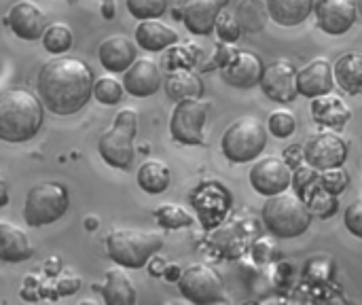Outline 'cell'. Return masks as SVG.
I'll return each mask as SVG.
<instances>
[{
    "mask_svg": "<svg viewBox=\"0 0 362 305\" xmlns=\"http://www.w3.org/2000/svg\"><path fill=\"white\" fill-rule=\"evenodd\" d=\"M93 72L81 57L59 55L45 62L36 74V91L55 115H76L93 96Z\"/></svg>",
    "mask_w": 362,
    "mask_h": 305,
    "instance_id": "1",
    "label": "cell"
},
{
    "mask_svg": "<svg viewBox=\"0 0 362 305\" xmlns=\"http://www.w3.org/2000/svg\"><path fill=\"white\" fill-rule=\"evenodd\" d=\"M42 98L25 87H6L0 93V138L25 142L38 134L45 121Z\"/></svg>",
    "mask_w": 362,
    "mask_h": 305,
    "instance_id": "2",
    "label": "cell"
},
{
    "mask_svg": "<svg viewBox=\"0 0 362 305\" xmlns=\"http://www.w3.org/2000/svg\"><path fill=\"white\" fill-rule=\"evenodd\" d=\"M263 221L272 236L280 240L299 238L310 229L312 210L308 202L293 191L272 195L263 206Z\"/></svg>",
    "mask_w": 362,
    "mask_h": 305,
    "instance_id": "3",
    "label": "cell"
},
{
    "mask_svg": "<svg viewBox=\"0 0 362 305\" xmlns=\"http://www.w3.org/2000/svg\"><path fill=\"white\" fill-rule=\"evenodd\" d=\"M163 246V236L140 229H112L106 236L108 257L129 270L144 267Z\"/></svg>",
    "mask_w": 362,
    "mask_h": 305,
    "instance_id": "4",
    "label": "cell"
},
{
    "mask_svg": "<svg viewBox=\"0 0 362 305\" xmlns=\"http://www.w3.org/2000/svg\"><path fill=\"white\" fill-rule=\"evenodd\" d=\"M138 134V113L132 108H123L117 113L112 125L102 132L98 140V153L102 159L117 168V170H129L134 166V138Z\"/></svg>",
    "mask_w": 362,
    "mask_h": 305,
    "instance_id": "5",
    "label": "cell"
},
{
    "mask_svg": "<svg viewBox=\"0 0 362 305\" xmlns=\"http://www.w3.org/2000/svg\"><path fill=\"white\" fill-rule=\"evenodd\" d=\"M70 208V193L57 180H45L34 185L23 204V221L30 227H45L59 221Z\"/></svg>",
    "mask_w": 362,
    "mask_h": 305,
    "instance_id": "6",
    "label": "cell"
},
{
    "mask_svg": "<svg viewBox=\"0 0 362 305\" xmlns=\"http://www.w3.org/2000/svg\"><path fill=\"white\" fill-rule=\"evenodd\" d=\"M267 144V132L255 117H242L233 121L221 140L225 157L233 163L255 161Z\"/></svg>",
    "mask_w": 362,
    "mask_h": 305,
    "instance_id": "7",
    "label": "cell"
},
{
    "mask_svg": "<svg viewBox=\"0 0 362 305\" xmlns=\"http://www.w3.org/2000/svg\"><path fill=\"white\" fill-rule=\"evenodd\" d=\"M176 284H178L180 295L191 304H218L225 299L223 297V293H225L223 276L206 263H193V265L185 267L182 276Z\"/></svg>",
    "mask_w": 362,
    "mask_h": 305,
    "instance_id": "8",
    "label": "cell"
},
{
    "mask_svg": "<svg viewBox=\"0 0 362 305\" xmlns=\"http://www.w3.org/2000/svg\"><path fill=\"white\" fill-rule=\"evenodd\" d=\"M208 119V106L202 98H187L176 102L172 119H170V134L180 144H204V127Z\"/></svg>",
    "mask_w": 362,
    "mask_h": 305,
    "instance_id": "9",
    "label": "cell"
},
{
    "mask_svg": "<svg viewBox=\"0 0 362 305\" xmlns=\"http://www.w3.org/2000/svg\"><path fill=\"white\" fill-rule=\"evenodd\" d=\"M293 176L295 170L291 168V163L278 155L263 157L250 168V185L257 193L265 197L288 191V187H293Z\"/></svg>",
    "mask_w": 362,
    "mask_h": 305,
    "instance_id": "10",
    "label": "cell"
},
{
    "mask_svg": "<svg viewBox=\"0 0 362 305\" xmlns=\"http://www.w3.org/2000/svg\"><path fill=\"white\" fill-rule=\"evenodd\" d=\"M259 85H261L263 93L278 104L295 102V98L301 96L299 93V70L288 59H276V62L267 64Z\"/></svg>",
    "mask_w": 362,
    "mask_h": 305,
    "instance_id": "11",
    "label": "cell"
},
{
    "mask_svg": "<svg viewBox=\"0 0 362 305\" xmlns=\"http://www.w3.org/2000/svg\"><path fill=\"white\" fill-rule=\"evenodd\" d=\"M189 202L197 210V214L202 219V225L206 229H212L225 219V214L229 210V204H231V195L218 183H202L199 187H195L191 191Z\"/></svg>",
    "mask_w": 362,
    "mask_h": 305,
    "instance_id": "12",
    "label": "cell"
},
{
    "mask_svg": "<svg viewBox=\"0 0 362 305\" xmlns=\"http://www.w3.org/2000/svg\"><path fill=\"white\" fill-rule=\"evenodd\" d=\"M305 159L320 172L339 168L348 159V142L337 132H318L305 144Z\"/></svg>",
    "mask_w": 362,
    "mask_h": 305,
    "instance_id": "13",
    "label": "cell"
},
{
    "mask_svg": "<svg viewBox=\"0 0 362 305\" xmlns=\"http://www.w3.org/2000/svg\"><path fill=\"white\" fill-rule=\"evenodd\" d=\"M231 0H178V15L187 30L195 36H210L216 28L221 11L229 6Z\"/></svg>",
    "mask_w": 362,
    "mask_h": 305,
    "instance_id": "14",
    "label": "cell"
},
{
    "mask_svg": "<svg viewBox=\"0 0 362 305\" xmlns=\"http://www.w3.org/2000/svg\"><path fill=\"white\" fill-rule=\"evenodd\" d=\"M358 13L361 11L356 0H316L314 4L318 28L331 36L346 34L356 23Z\"/></svg>",
    "mask_w": 362,
    "mask_h": 305,
    "instance_id": "15",
    "label": "cell"
},
{
    "mask_svg": "<svg viewBox=\"0 0 362 305\" xmlns=\"http://www.w3.org/2000/svg\"><path fill=\"white\" fill-rule=\"evenodd\" d=\"M6 23L13 34L23 40H38L47 30L45 11L32 0H19L17 4H13L6 15Z\"/></svg>",
    "mask_w": 362,
    "mask_h": 305,
    "instance_id": "16",
    "label": "cell"
},
{
    "mask_svg": "<svg viewBox=\"0 0 362 305\" xmlns=\"http://www.w3.org/2000/svg\"><path fill=\"white\" fill-rule=\"evenodd\" d=\"M263 59L252 51H235L231 62L223 68L221 76L227 85L238 89H250L261 83L263 76Z\"/></svg>",
    "mask_w": 362,
    "mask_h": 305,
    "instance_id": "17",
    "label": "cell"
},
{
    "mask_svg": "<svg viewBox=\"0 0 362 305\" xmlns=\"http://www.w3.org/2000/svg\"><path fill=\"white\" fill-rule=\"evenodd\" d=\"M125 91L136 98H148L159 91L163 85L161 68L151 57H138L125 72H123Z\"/></svg>",
    "mask_w": 362,
    "mask_h": 305,
    "instance_id": "18",
    "label": "cell"
},
{
    "mask_svg": "<svg viewBox=\"0 0 362 305\" xmlns=\"http://www.w3.org/2000/svg\"><path fill=\"white\" fill-rule=\"evenodd\" d=\"M335 83V66L327 57H316L299 70V93L305 98L314 100L327 96L333 91Z\"/></svg>",
    "mask_w": 362,
    "mask_h": 305,
    "instance_id": "19",
    "label": "cell"
},
{
    "mask_svg": "<svg viewBox=\"0 0 362 305\" xmlns=\"http://www.w3.org/2000/svg\"><path fill=\"white\" fill-rule=\"evenodd\" d=\"M136 45L138 42H134L123 34H112L104 38L98 47V57L102 68H106L108 72H125L138 59Z\"/></svg>",
    "mask_w": 362,
    "mask_h": 305,
    "instance_id": "20",
    "label": "cell"
},
{
    "mask_svg": "<svg viewBox=\"0 0 362 305\" xmlns=\"http://www.w3.org/2000/svg\"><path fill=\"white\" fill-rule=\"evenodd\" d=\"M95 291L102 293V299L106 305H132L136 304V287L132 278L119 267H112L104 276L102 287H93Z\"/></svg>",
    "mask_w": 362,
    "mask_h": 305,
    "instance_id": "21",
    "label": "cell"
},
{
    "mask_svg": "<svg viewBox=\"0 0 362 305\" xmlns=\"http://www.w3.org/2000/svg\"><path fill=\"white\" fill-rule=\"evenodd\" d=\"M312 117L318 125L341 130L350 121L352 110L346 106V102L339 96L327 93V96H318L312 100Z\"/></svg>",
    "mask_w": 362,
    "mask_h": 305,
    "instance_id": "22",
    "label": "cell"
},
{
    "mask_svg": "<svg viewBox=\"0 0 362 305\" xmlns=\"http://www.w3.org/2000/svg\"><path fill=\"white\" fill-rule=\"evenodd\" d=\"M34 255V248L28 242L23 229L8 221H0V259L4 263H19L28 261Z\"/></svg>",
    "mask_w": 362,
    "mask_h": 305,
    "instance_id": "23",
    "label": "cell"
},
{
    "mask_svg": "<svg viewBox=\"0 0 362 305\" xmlns=\"http://www.w3.org/2000/svg\"><path fill=\"white\" fill-rule=\"evenodd\" d=\"M136 42L144 51H163L178 42V34L159 19H142L136 25Z\"/></svg>",
    "mask_w": 362,
    "mask_h": 305,
    "instance_id": "24",
    "label": "cell"
},
{
    "mask_svg": "<svg viewBox=\"0 0 362 305\" xmlns=\"http://www.w3.org/2000/svg\"><path fill=\"white\" fill-rule=\"evenodd\" d=\"M165 93L170 100L180 102L187 98H202L204 96V83L199 74H195L191 68H178L170 70L165 81H163Z\"/></svg>",
    "mask_w": 362,
    "mask_h": 305,
    "instance_id": "25",
    "label": "cell"
},
{
    "mask_svg": "<svg viewBox=\"0 0 362 305\" xmlns=\"http://www.w3.org/2000/svg\"><path fill=\"white\" fill-rule=\"evenodd\" d=\"M316 0H267L269 15L280 25H299L314 11Z\"/></svg>",
    "mask_w": 362,
    "mask_h": 305,
    "instance_id": "26",
    "label": "cell"
},
{
    "mask_svg": "<svg viewBox=\"0 0 362 305\" xmlns=\"http://www.w3.org/2000/svg\"><path fill=\"white\" fill-rule=\"evenodd\" d=\"M335 81L337 85L350 93H362V53H346L335 64Z\"/></svg>",
    "mask_w": 362,
    "mask_h": 305,
    "instance_id": "27",
    "label": "cell"
},
{
    "mask_svg": "<svg viewBox=\"0 0 362 305\" xmlns=\"http://www.w3.org/2000/svg\"><path fill=\"white\" fill-rule=\"evenodd\" d=\"M170 180H172L170 168L161 159H148L138 168V185L142 191L151 195L163 193L170 187Z\"/></svg>",
    "mask_w": 362,
    "mask_h": 305,
    "instance_id": "28",
    "label": "cell"
},
{
    "mask_svg": "<svg viewBox=\"0 0 362 305\" xmlns=\"http://www.w3.org/2000/svg\"><path fill=\"white\" fill-rule=\"evenodd\" d=\"M235 17L242 25V30L252 34V32H261L272 15L267 8V0H242L238 4Z\"/></svg>",
    "mask_w": 362,
    "mask_h": 305,
    "instance_id": "29",
    "label": "cell"
},
{
    "mask_svg": "<svg viewBox=\"0 0 362 305\" xmlns=\"http://www.w3.org/2000/svg\"><path fill=\"white\" fill-rule=\"evenodd\" d=\"M335 197H337V195L329 193V191L320 185V180L303 195V200L308 202V206H310V210H312V217H322V219L331 217V214L337 210V200H335Z\"/></svg>",
    "mask_w": 362,
    "mask_h": 305,
    "instance_id": "30",
    "label": "cell"
},
{
    "mask_svg": "<svg viewBox=\"0 0 362 305\" xmlns=\"http://www.w3.org/2000/svg\"><path fill=\"white\" fill-rule=\"evenodd\" d=\"M72 30L66 25V23H51L47 25L45 34H42V45L49 53H55V55H62L66 53L70 47H72Z\"/></svg>",
    "mask_w": 362,
    "mask_h": 305,
    "instance_id": "31",
    "label": "cell"
},
{
    "mask_svg": "<svg viewBox=\"0 0 362 305\" xmlns=\"http://www.w3.org/2000/svg\"><path fill=\"white\" fill-rule=\"evenodd\" d=\"M197 59H199V47L191 42H182V45L176 42L165 53L163 64L168 66V70H178V68H193Z\"/></svg>",
    "mask_w": 362,
    "mask_h": 305,
    "instance_id": "32",
    "label": "cell"
},
{
    "mask_svg": "<svg viewBox=\"0 0 362 305\" xmlns=\"http://www.w3.org/2000/svg\"><path fill=\"white\" fill-rule=\"evenodd\" d=\"M153 214L157 223L165 229H182L193 223V217L182 206H176V204H161L159 208H155Z\"/></svg>",
    "mask_w": 362,
    "mask_h": 305,
    "instance_id": "33",
    "label": "cell"
},
{
    "mask_svg": "<svg viewBox=\"0 0 362 305\" xmlns=\"http://www.w3.org/2000/svg\"><path fill=\"white\" fill-rule=\"evenodd\" d=\"M123 91H125L123 81L119 83V81L112 79V76H102V79H98L95 85H93V98H95L100 104H104V106H115V104H119L121 98H123Z\"/></svg>",
    "mask_w": 362,
    "mask_h": 305,
    "instance_id": "34",
    "label": "cell"
},
{
    "mask_svg": "<svg viewBox=\"0 0 362 305\" xmlns=\"http://www.w3.org/2000/svg\"><path fill=\"white\" fill-rule=\"evenodd\" d=\"M125 6L136 19H157L168 11V0H125Z\"/></svg>",
    "mask_w": 362,
    "mask_h": 305,
    "instance_id": "35",
    "label": "cell"
},
{
    "mask_svg": "<svg viewBox=\"0 0 362 305\" xmlns=\"http://www.w3.org/2000/svg\"><path fill=\"white\" fill-rule=\"evenodd\" d=\"M267 125H269L272 136H276V138H288L297 130V117L291 110H274L267 117Z\"/></svg>",
    "mask_w": 362,
    "mask_h": 305,
    "instance_id": "36",
    "label": "cell"
},
{
    "mask_svg": "<svg viewBox=\"0 0 362 305\" xmlns=\"http://www.w3.org/2000/svg\"><path fill=\"white\" fill-rule=\"evenodd\" d=\"M214 32H216L218 40H223V42H235V40H240V36H242L244 30H242V25H240V21H238L235 15H231L229 11H221V15L216 19Z\"/></svg>",
    "mask_w": 362,
    "mask_h": 305,
    "instance_id": "37",
    "label": "cell"
},
{
    "mask_svg": "<svg viewBox=\"0 0 362 305\" xmlns=\"http://www.w3.org/2000/svg\"><path fill=\"white\" fill-rule=\"evenodd\" d=\"M320 185L333 193V195H341L346 191V187L350 185V174L339 166V168H331V170H325L320 172Z\"/></svg>",
    "mask_w": 362,
    "mask_h": 305,
    "instance_id": "38",
    "label": "cell"
},
{
    "mask_svg": "<svg viewBox=\"0 0 362 305\" xmlns=\"http://www.w3.org/2000/svg\"><path fill=\"white\" fill-rule=\"evenodd\" d=\"M305 276L310 280H316V282H325L333 276V261L327 259V257H312L305 267H303Z\"/></svg>",
    "mask_w": 362,
    "mask_h": 305,
    "instance_id": "39",
    "label": "cell"
},
{
    "mask_svg": "<svg viewBox=\"0 0 362 305\" xmlns=\"http://www.w3.org/2000/svg\"><path fill=\"white\" fill-rule=\"evenodd\" d=\"M344 223H346V229H348L352 236H356V238H361L362 240V197L361 200H356V202H352V204L346 208Z\"/></svg>",
    "mask_w": 362,
    "mask_h": 305,
    "instance_id": "40",
    "label": "cell"
},
{
    "mask_svg": "<svg viewBox=\"0 0 362 305\" xmlns=\"http://www.w3.org/2000/svg\"><path fill=\"white\" fill-rule=\"evenodd\" d=\"M233 49L229 47V42H218L216 47H214V53H212V59L208 62V66L204 68V70H214V68H225L229 62H231V57H233Z\"/></svg>",
    "mask_w": 362,
    "mask_h": 305,
    "instance_id": "41",
    "label": "cell"
},
{
    "mask_svg": "<svg viewBox=\"0 0 362 305\" xmlns=\"http://www.w3.org/2000/svg\"><path fill=\"white\" fill-rule=\"evenodd\" d=\"M276 238V236H274ZM274 238H259L252 246V257L255 261L259 263H269L274 259V253H276V242Z\"/></svg>",
    "mask_w": 362,
    "mask_h": 305,
    "instance_id": "42",
    "label": "cell"
},
{
    "mask_svg": "<svg viewBox=\"0 0 362 305\" xmlns=\"http://www.w3.org/2000/svg\"><path fill=\"white\" fill-rule=\"evenodd\" d=\"M81 289V278L74 276V274H68V276H62L55 284V291L59 293V297H66V295H74L76 291Z\"/></svg>",
    "mask_w": 362,
    "mask_h": 305,
    "instance_id": "43",
    "label": "cell"
},
{
    "mask_svg": "<svg viewBox=\"0 0 362 305\" xmlns=\"http://www.w3.org/2000/svg\"><path fill=\"white\" fill-rule=\"evenodd\" d=\"M284 159L291 163V168L295 170V168H299V166H303L308 159H305V146H301V144H293V146H288V149H284Z\"/></svg>",
    "mask_w": 362,
    "mask_h": 305,
    "instance_id": "44",
    "label": "cell"
},
{
    "mask_svg": "<svg viewBox=\"0 0 362 305\" xmlns=\"http://www.w3.org/2000/svg\"><path fill=\"white\" fill-rule=\"evenodd\" d=\"M165 267H168V265H165L157 255H155V257H153V261H151V265H148V274H151V276H163Z\"/></svg>",
    "mask_w": 362,
    "mask_h": 305,
    "instance_id": "45",
    "label": "cell"
},
{
    "mask_svg": "<svg viewBox=\"0 0 362 305\" xmlns=\"http://www.w3.org/2000/svg\"><path fill=\"white\" fill-rule=\"evenodd\" d=\"M163 276H165V280H170V282H178L180 280V276H182V270L178 267V265H170V267H165V272H163Z\"/></svg>",
    "mask_w": 362,
    "mask_h": 305,
    "instance_id": "46",
    "label": "cell"
},
{
    "mask_svg": "<svg viewBox=\"0 0 362 305\" xmlns=\"http://www.w3.org/2000/svg\"><path fill=\"white\" fill-rule=\"evenodd\" d=\"M102 15H104V19H112L115 17L112 0H102Z\"/></svg>",
    "mask_w": 362,
    "mask_h": 305,
    "instance_id": "47",
    "label": "cell"
},
{
    "mask_svg": "<svg viewBox=\"0 0 362 305\" xmlns=\"http://www.w3.org/2000/svg\"><path fill=\"white\" fill-rule=\"evenodd\" d=\"M45 270H47L49 276H57L59 274V259H49L45 263Z\"/></svg>",
    "mask_w": 362,
    "mask_h": 305,
    "instance_id": "48",
    "label": "cell"
},
{
    "mask_svg": "<svg viewBox=\"0 0 362 305\" xmlns=\"http://www.w3.org/2000/svg\"><path fill=\"white\" fill-rule=\"evenodd\" d=\"M21 297H23V299H28V301H36V299H38L36 291H34V289H30V287H23V291H21Z\"/></svg>",
    "mask_w": 362,
    "mask_h": 305,
    "instance_id": "49",
    "label": "cell"
},
{
    "mask_svg": "<svg viewBox=\"0 0 362 305\" xmlns=\"http://www.w3.org/2000/svg\"><path fill=\"white\" fill-rule=\"evenodd\" d=\"M0 187H2V202H0V206H6V204H8V189H6V183L2 180Z\"/></svg>",
    "mask_w": 362,
    "mask_h": 305,
    "instance_id": "50",
    "label": "cell"
},
{
    "mask_svg": "<svg viewBox=\"0 0 362 305\" xmlns=\"http://www.w3.org/2000/svg\"><path fill=\"white\" fill-rule=\"evenodd\" d=\"M23 284L30 287V289H36V287H38V280H36V276H25Z\"/></svg>",
    "mask_w": 362,
    "mask_h": 305,
    "instance_id": "51",
    "label": "cell"
},
{
    "mask_svg": "<svg viewBox=\"0 0 362 305\" xmlns=\"http://www.w3.org/2000/svg\"><path fill=\"white\" fill-rule=\"evenodd\" d=\"M95 225H98V223H95V219H93V217H89V219H87V227H89V229H95Z\"/></svg>",
    "mask_w": 362,
    "mask_h": 305,
    "instance_id": "52",
    "label": "cell"
},
{
    "mask_svg": "<svg viewBox=\"0 0 362 305\" xmlns=\"http://www.w3.org/2000/svg\"><path fill=\"white\" fill-rule=\"evenodd\" d=\"M358 11H361V15H362V0H358Z\"/></svg>",
    "mask_w": 362,
    "mask_h": 305,
    "instance_id": "53",
    "label": "cell"
},
{
    "mask_svg": "<svg viewBox=\"0 0 362 305\" xmlns=\"http://www.w3.org/2000/svg\"><path fill=\"white\" fill-rule=\"evenodd\" d=\"M68 2H72V0H68Z\"/></svg>",
    "mask_w": 362,
    "mask_h": 305,
    "instance_id": "54",
    "label": "cell"
}]
</instances>
